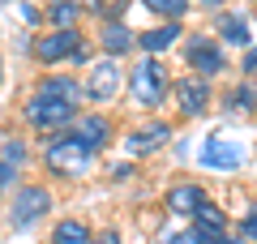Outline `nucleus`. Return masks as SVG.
Here are the masks:
<instances>
[{
  "label": "nucleus",
  "instance_id": "dca6fc26",
  "mask_svg": "<svg viewBox=\"0 0 257 244\" xmlns=\"http://www.w3.org/2000/svg\"><path fill=\"white\" fill-rule=\"evenodd\" d=\"M94 43H99V56L124 60V56L138 47V30L128 26V22H99V26H94Z\"/></svg>",
  "mask_w": 257,
  "mask_h": 244
},
{
  "label": "nucleus",
  "instance_id": "1a4fd4ad",
  "mask_svg": "<svg viewBox=\"0 0 257 244\" xmlns=\"http://www.w3.org/2000/svg\"><path fill=\"white\" fill-rule=\"evenodd\" d=\"M26 163H30V142L22 133H5V142H0V189H5V197L9 193H18L22 184V172H26Z\"/></svg>",
  "mask_w": 257,
  "mask_h": 244
},
{
  "label": "nucleus",
  "instance_id": "a211bd4d",
  "mask_svg": "<svg viewBox=\"0 0 257 244\" xmlns=\"http://www.w3.org/2000/svg\"><path fill=\"white\" fill-rule=\"evenodd\" d=\"M43 18H47V30H82L86 5L82 0H47Z\"/></svg>",
  "mask_w": 257,
  "mask_h": 244
},
{
  "label": "nucleus",
  "instance_id": "f03ea898",
  "mask_svg": "<svg viewBox=\"0 0 257 244\" xmlns=\"http://www.w3.org/2000/svg\"><path fill=\"white\" fill-rule=\"evenodd\" d=\"M176 90L172 69L163 64V56H142L133 69H128V103L138 111H159Z\"/></svg>",
  "mask_w": 257,
  "mask_h": 244
},
{
  "label": "nucleus",
  "instance_id": "f257e3e1",
  "mask_svg": "<svg viewBox=\"0 0 257 244\" xmlns=\"http://www.w3.org/2000/svg\"><path fill=\"white\" fill-rule=\"evenodd\" d=\"M94 159H99V154H94L73 129H69V133L39 137V163H43V172L56 176V180H64V184L90 180L94 176Z\"/></svg>",
  "mask_w": 257,
  "mask_h": 244
},
{
  "label": "nucleus",
  "instance_id": "4468645a",
  "mask_svg": "<svg viewBox=\"0 0 257 244\" xmlns=\"http://www.w3.org/2000/svg\"><path fill=\"white\" fill-rule=\"evenodd\" d=\"M214 35L223 39V47H236V52H248V47L257 43L248 9H223V13H214Z\"/></svg>",
  "mask_w": 257,
  "mask_h": 244
},
{
  "label": "nucleus",
  "instance_id": "ddd939ff",
  "mask_svg": "<svg viewBox=\"0 0 257 244\" xmlns=\"http://www.w3.org/2000/svg\"><path fill=\"white\" fill-rule=\"evenodd\" d=\"M35 90L39 94H52V99H64V103H73V107H82L86 111V77L82 73H39V81H35Z\"/></svg>",
  "mask_w": 257,
  "mask_h": 244
},
{
  "label": "nucleus",
  "instance_id": "7c9ffc66",
  "mask_svg": "<svg viewBox=\"0 0 257 244\" xmlns=\"http://www.w3.org/2000/svg\"><path fill=\"white\" fill-rule=\"evenodd\" d=\"M248 18H253V22H257V5H253V9H248Z\"/></svg>",
  "mask_w": 257,
  "mask_h": 244
},
{
  "label": "nucleus",
  "instance_id": "20e7f679",
  "mask_svg": "<svg viewBox=\"0 0 257 244\" xmlns=\"http://www.w3.org/2000/svg\"><path fill=\"white\" fill-rule=\"evenodd\" d=\"M52 210H56V189L52 184H39V180H26L18 193H9V201H5V223H9V231H30V227L43 223Z\"/></svg>",
  "mask_w": 257,
  "mask_h": 244
},
{
  "label": "nucleus",
  "instance_id": "aec40b11",
  "mask_svg": "<svg viewBox=\"0 0 257 244\" xmlns=\"http://www.w3.org/2000/svg\"><path fill=\"white\" fill-rule=\"evenodd\" d=\"M189 227H197V231L210 235V240H223V235L231 231V214H227V210H223L219 201L210 197L202 210H197V214H193V223H189Z\"/></svg>",
  "mask_w": 257,
  "mask_h": 244
},
{
  "label": "nucleus",
  "instance_id": "9d476101",
  "mask_svg": "<svg viewBox=\"0 0 257 244\" xmlns=\"http://www.w3.org/2000/svg\"><path fill=\"white\" fill-rule=\"evenodd\" d=\"M120 142H124V154H128V159L159 154L167 142H172V120H142V125H138V129H128Z\"/></svg>",
  "mask_w": 257,
  "mask_h": 244
},
{
  "label": "nucleus",
  "instance_id": "bb28decb",
  "mask_svg": "<svg viewBox=\"0 0 257 244\" xmlns=\"http://www.w3.org/2000/svg\"><path fill=\"white\" fill-rule=\"evenodd\" d=\"M128 176H133V159L111 163V167H107V180H128Z\"/></svg>",
  "mask_w": 257,
  "mask_h": 244
},
{
  "label": "nucleus",
  "instance_id": "c756f323",
  "mask_svg": "<svg viewBox=\"0 0 257 244\" xmlns=\"http://www.w3.org/2000/svg\"><path fill=\"white\" fill-rule=\"evenodd\" d=\"M214 244H248V240H244V235H236V231H227L223 240H214Z\"/></svg>",
  "mask_w": 257,
  "mask_h": 244
},
{
  "label": "nucleus",
  "instance_id": "c85d7f7f",
  "mask_svg": "<svg viewBox=\"0 0 257 244\" xmlns=\"http://www.w3.org/2000/svg\"><path fill=\"white\" fill-rule=\"evenodd\" d=\"M193 5H202V9H214V13H223V5H227V0H193Z\"/></svg>",
  "mask_w": 257,
  "mask_h": 244
},
{
  "label": "nucleus",
  "instance_id": "0eeeda50",
  "mask_svg": "<svg viewBox=\"0 0 257 244\" xmlns=\"http://www.w3.org/2000/svg\"><path fill=\"white\" fill-rule=\"evenodd\" d=\"M82 43H86V30H35L30 35V60L39 69L73 64V56H77Z\"/></svg>",
  "mask_w": 257,
  "mask_h": 244
},
{
  "label": "nucleus",
  "instance_id": "a878e982",
  "mask_svg": "<svg viewBox=\"0 0 257 244\" xmlns=\"http://www.w3.org/2000/svg\"><path fill=\"white\" fill-rule=\"evenodd\" d=\"M172 244H214V240H210V235H202L197 227H184V231L172 235Z\"/></svg>",
  "mask_w": 257,
  "mask_h": 244
},
{
  "label": "nucleus",
  "instance_id": "2eb2a0df",
  "mask_svg": "<svg viewBox=\"0 0 257 244\" xmlns=\"http://www.w3.org/2000/svg\"><path fill=\"white\" fill-rule=\"evenodd\" d=\"M180 43H184V22H150L146 30H138V52L142 56H163Z\"/></svg>",
  "mask_w": 257,
  "mask_h": 244
},
{
  "label": "nucleus",
  "instance_id": "412c9836",
  "mask_svg": "<svg viewBox=\"0 0 257 244\" xmlns=\"http://www.w3.org/2000/svg\"><path fill=\"white\" fill-rule=\"evenodd\" d=\"M223 107L236 111V116H253V111H257V77L231 81L227 90H223Z\"/></svg>",
  "mask_w": 257,
  "mask_h": 244
},
{
  "label": "nucleus",
  "instance_id": "cd10ccee",
  "mask_svg": "<svg viewBox=\"0 0 257 244\" xmlns=\"http://www.w3.org/2000/svg\"><path fill=\"white\" fill-rule=\"evenodd\" d=\"M94 244H124V235H120L116 227H103V231L94 235Z\"/></svg>",
  "mask_w": 257,
  "mask_h": 244
},
{
  "label": "nucleus",
  "instance_id": "4be33fe9",
  "mask_svg": "<svg viewBox=\"0 0 257 244\" xmlns=\"http://www.w3.org/2000/svg\"><path fill=\"white\" fill-rule=\"evenodd\" d=\"M138 9H146L155 22H184L189 18V0H138Z\"/></svg>",
  "mask_w": 257,
  "mask_h": 244
},
{
  "label": "nucleus",
  "instance_id": "6ab92c4d",
  "mask_svg": "<svg viewBox=\"0 0 257 244\" xmlns=\"http://www.w3.org/2000/svg\"><path fill=\"white\" fill-rule=\"evenodd\" d=\"M94 227L86 223L82 214H60L52 223V235H47V244H94Z\"/></svg>",
  "mask_w": 257,
  "mask_h": 244
},
{
  "label": "nucleus",
  "instance_id": "5701e85b",
  "mask_svg": "<svg viewBox=\"0 0 257 244\" xmlns=\"http://www.w3.org/2000/svg\"><path fill=\"white\" fill-rule=\"evenodd\" d=\"M236 235H244L248 244H257V206H253V210H244V214L236 218Z\"/></svg>",
  "mask_w": 257,
  "mask_h": 244
},
{
  "label": "nucleus",
  "instance_id": "2f4dec72",
  "mask_svg": "<svg viewBox=\"0 0 257 244\" xmlns=\"http://www.w3.org/2000/svg\"><path fill=\"white\" fill-rule=\"evenodd\" d=\"M167 244H172V240H167Z\"/></svg>",
  "mask_w": 257,
  "mask_h": 244
},
{
  "label": "nucleus",
  "instance_id": "393cba45",
  "mask_svg": "<svg viewBox=\"0 0 257 244\" xmlns=\"http://www.w3.org/2000/svg\"><path fill=\"white\" fill-rule=\"evenodd\" d=\"M236 69H240V77H257V43L248 47V52H240Z\"/></svg>",
  "mask_w": 257,
  "mask_h": 244
},
{
  "label": "nucleus",
  "instance_id": "39448f33",
  "mask_svg": "<svg viewBox=\"0 0 257 244\" xmlns=\"http://www.w3.org/2000/svg\"><path fill=\"white\" fill-rule=\"evenodd\" d=\"M180 56H184V73H197V77H206V81L223 77V73L231 69L223 39L210 35V30H189L184 43H180Z\"/></svg>",
  "mask_w": 257,
  "mask_h": 244
},
{
  "label": "nucleus",
  "instance_id": "b1692460",
  "mask_svg": "<svg viewBox=\"0 0 257 244\" xmlns=\"http://www.w3.org/2000/svg\"><path fill=\"white\" fill-rule=\"evenodd\" d=\"M9 5H18V13H22V22H26V26H43V30H47V18H43V9H35L30 0H9Z\"/></svg>",
  "mask_w": 257,
  "mask_h": 244
},
{
  "label": "nucleus",
  "instance_id": "6e6552de",
  "mask_svg": "<svg viewBox=\"0 0 257 244\" xmlns=\"http://www.w3.org/2000/svg\"><path fill=\"white\" fill-rule=\"evenodd\" d=\"M172 103H176V116L180 120L206 116L210 103H214V81L197 77V73H180V77H176V90H172Z\"/></svg>",
  "mask_w": 257,
  "mask_h": 244
},
{
  "label": "nucleus",
  "instance_id": "9b49d317",
  "mask_svg": "<svg viewBox=\"0 0 257 244\" xmlns=\"http://www.w3.org/2000/svg\"><path fill=\"white\" fill-rule=\"evenodd\" d=\"M197 163L210 167V172H240L244 167V146L223 137V133H210L202 142V150H197Z\"/></svg>",
  "mask_w": 257,
  "mask_h": 244
},
{
  "label": "nucleus",
  "instance_id": "f8f14e48",
  "mask_svg": "<svg viewBox=\"0 0 257 244\" xmlns=\"http://www.w3.org/2000/svg\"><path fill=\"white\" fill-rule=\"evenodd\" d=\"M210 201V193H206L202 180H176L172 189L163 193V210L172 218H184V223H193V214Z\"/></svg>",
  "mask_w": 257,
  "mask_h": 244
},
{
  "label": "nucleus",
  "instance_id": "7ed1b4c3",
  "mask_svg": "<svg viewBox=\"0 0 257 244\" xmlns=\"http://www.w3.org/2000/svg\"><path fill=\"white\" fill-rule=\"evenodd\" d=\"M18 116H22V125H26L35 137H52V133H69V129L77 125V116H82V107H73V103H64V99H52V94L30 90L26 99H22Z\"/></svg>",
  "mask_w": 257,
  "mask_h": 244
},
{
  "label": "nucleus",
  "instance_id": "423d86ee",
  "mask_svg": "<svg viewBox=\"0 0 257 244\" xmlns=\"http://www.w3.org/2000/svg\"><path fill=\"white\" fill-rule=\"evenodd\" d=\"M82 77H86V99H90L94 107H107V103H116L120 94H128V69H124V60H116V56H99Z\"/></svg>",
  "mask_w": 257,
  "mask_h": 244
},
{
  "label": "nucleus",
  "instance_id": "f3484780",
  "mask_svg": "<svg viewBox=\"0 0 257 244\" xmlns=\"http://www.w3.org/2000/svg\"><path fill=\"white\" fill-rule=\"evenodd\" d=\"M73 133L82 137L94 154H103L111 142H116V120H111L107 111H82V116H77V125H73Z\"/></svg>",
  "mask_w": 257,
  "mask_h": 244
}]
</instances>
